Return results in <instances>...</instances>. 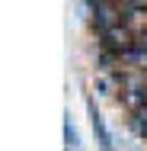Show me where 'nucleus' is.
<instances>
[{"mask_svg":"<svg viewBox=\"0 0 147 151\" xmlns=\"http://www.w3.org/2000/svg\"><path fill=\"white\" fill-rule=\"evenodd\" d=\"M89 13H93L96 32H106L125 19V10H121L118 0H89Z\"/></svg>","mask_w":147,"mask_h":151,"instance_id":"f257e3e1","label":"nucleus"},{"mask_svg":"<svg viewBox=\"0 0 147 151\" xmlns=\"http://www.w3.org/2000/svg\"><path fill=\"white\" fill-rule=\"evenodd\" d=\"M87 113H89V125H93V135H96V145H99V151H115L112 132H109V125H106V119H102V113L96 109L93 96H87Z\"/></svg>","mask_w":147,"mask_h":151,"instance_id":"f03ea898","label":"nucleus"},{"mask_svg":"<svg viewBox=\"0 0 147 151\" xmlns=\"http://www.w3.org/2000/svg\"><path fill=\"white\" fill-rule=\"evenodd\" d=\"M131 129H134V132L147 142V106H141V109H134V113H131Z\"/></svg>","mask_w":147,"mask_h":151,"instance_id":"7ed1b4c3","label":"nucleus"},{"mask_svg":"<svg viewBox=\"0 0 147 151\" xmlns=\"http://www.w3.org/2000/svg\"><path fill=\"white\" fill-rule=\"evenodd\" d=\"M64 142H67V151H74V148H80V135H77V129L70 125V116L64 119Z\"/></svg>","mask_w":147,"mask_h":151,"instance_id":"20e7f679","label":"nucleus"},{"mask_svg":"<svg viewBox=\"0 0 147 151\" xmlns=\"http://www.w3.org/2000/svg\"><path fill=\"white\" fill-rule=\"evenodd\" d=\"M121 10H134V13H147V0H118Z\"/></svg>","mask_w":147,"mask_h":151,"instance_id":"39448f33","label":"nucleus"},{"mask_svg":"<svg viewBox=\"0 0 147 151\" xmlns=\"http://www.w3.org/2000/svg\"><path fill=\"white\" fill-rule=\"evenodd\" d=\"M134 45H138V48H141V52L147 55V29L141 32V35H138V42H134Z\"/></svg>","mask_w":147,"mask_h":151,"instance_id":"423d86ee","label":"nucleus"}]
</instances>
